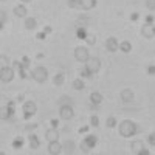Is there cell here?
Segmentation results:
<instances>
[{"mask_svg":"<svg viewBox=\"0 0 155 155\" xmlns=\"http://www.w3.org/2000/svg\"><path fill=\"white\" fill-rule=\"evenodd\" d=\"M137 132H138V127H137V124H135L134 121H130V120H124V121L120 124V134H121V137L129 138V137H134Z\"/></svg>","mask_w":155,"mask_h":155,"instance_id":"1","label":"cell"},{"mask_svg":"<svg viewBox=\"0 0 155 155\" xmlns=\"http://www.w3.org/2000/svg\"><path fill=\"white\" fill-rule=\"evenodd\" d=\"M31 76H33V79L39 84H42L47 81V78H48V71L45 67H36L33 71H31Z\"/></svg>","mask_w":155,"mask_h":155,"instance_id":"2","label":"cell"},{"mask_svg":"<svg viewBox=\"0 0 155 155\" xmlns=\"http://www.w3.org/2000/svg\"><path fill=\"white\" fill-rule=\"evenodd\" d=\"M96 137L95 135H88V137H85L84 138V141H82V143H81V149H82V152H90V150H92L95 146H96Z\"/></svg>","mask_w":155,"mask_h":155,"instance_id":"3","label":"cell"},{"mask_svg":"<svg viewBox=\"0 0 155 155\" xmlns=\"http://www.w3.org/2000/svg\"><path fill=\"white\" fill-rule=\"evenodd\" d=\"M12 79H14V70H12L11 67L3 65L2 68H0V81L6 84V82H11Z\"/></svg>","mask_w":155,"mask_h":155,"instance_id":"4","label":"cell"},{"mask_svg":"<svg viewBox=\"0 0 155 155\" xmlns=\"http://www.w3.org/2000/svg\"><path fill=\"white\" fill-rule=\"evenodd\" d=\"M85 68L92 73V74H96L99 70H101V61L98 58H90L87 62H85Z\"/></svg>","mask_w":155,"mask_h":155,"instance_id":"5","label":"cell"},{"mask_svg":"<svg viewBox=\"0 0 155 155\" xmlns=\"http://www.w3.org/2000/svg\"><path fill=\"white\" fill-rule=\"evenodd\" d=\"M74 59L79 61V62H87L90 59V54H88V50L85 47H76L74 48Z\"/></svg>","mask_w":155,"mask_h":155,"instance_id":"6","label":"cell"},{"mask_svg":"<svg viewBox=\"0 0 155 155\" xmlns=\"http://www.w3.org/2000/svg\"><path fill=\"white\" fill-rule=\"evenodd\" d=\"M59 115H61V118H62V120H65V121L71 120V118H73V115H74L71 104H64V106H59Z\"/></svg>","mask_w":155,"mask_h":155,"instance_id":"7","label":"cell"},{"mask_svg":"<svg viewBox=\"0 0 155 155\" xmlns=\"http://www.w3.org/2000/svg\"><path fill=\"white\" fill-rule=\"evenodd\" d=\"M23 112H25V115H23V118H25V120L31 118V116L37 112L36 102H33V101H27V102L23 104Z\"/></svg>","mask_w":155,"mask_h":155,"instance_id":"8","label":"cell"},{"mask_svg":"<svg viewBox=\"0 0 155 155\" xmlns=\"http://www.w3.org/2000/svg\"><path fill=\"white\" fill-rule=\"evenodd\" d=\"M141 33H143V36H144L146 39L155 37V25H152V23H144L143 28H141Z\"/></svg>","mask_w":155,"mask_h":155,"instance_id":"9","label":"cell"},{"mask_svg":"<svg viewBox=\"0 0 155 155\" xmlns=\"http://www.w3.org/2000/svg\"><path fill=\"white\" fill-rule=\"evenodd\" d=\"M48 152L51 155H58L62 152V144L59 143V141H50V144H48Z\"/></svg>","mask_w":155,"mask_h":155,"instance_id":"10","label":"cell"},{"mask_svg":"<svg viewBox=\"0 0 155 155\" xmlns=\"http://www.w3.org/2000/svg\"><path fill=\"white\" fill-rule=\"evenodd\" d=\"M74 149H76V144L73 143L71 140H67L65 143L62 144V152H64V153H67V155L73 153V152H74Z\"/></svg>","mask_w":155,"mask_h":155,"instance_id":"11","label":"cell"},{"mask_svg":"<svg viewBox=\"0 0 155 155\" xmlns=\"http://www.w3.org/2000/svg\"><path fill=\"white\" fill-rule=\"evenodd\" d=\"M121 101L123 102H132L134 101V92H132L130 88L121 90Z\"/></svg>","mask_w":155,"mask_h":155,"instance_id":"12","label":"cell"},{"mask_svg":"<svg viewBox=\"0 0 155 155\" xmlns=\"http://www.w3.org/2000/svg\"><path fill=\"white\" fill-rule=\"evenodd\" d=\"M106 48H107L109 51H112V53H113V51H116V50L120 48V45H118V41H116L115 37H109L107 41H106Z\"/></svg>","mask_w":155,"mask_h":155,"instance_id":"13","label":"cell"},{"mask_svg":"<svg viewBox=\"0 0 155 155\" xmlns=\"http://www.w3.org/2000/svg\"><path fill=\"white\" fill-rule=\"evenodd\" d=\"M45 138H47L48 141H58V138H59V132L56 130V127L48 129L47 134H45Z\"/></svg>","mask_w":155,"mask_h":155,"instance_id":"14","label":"cell"},{"mask_svg":"<svg viewBox=\"0 0 155 155\" xmlns=\"http://www.w3.org/2000/svg\"><path fill=\"white\" fill-rule=\"evenodd\" d=\"M130 149H132V152H134V153H140L141 150L144 149V144H143V141H141V140H135V141H132V144H130Z\"/></svg>","mask_w":155,"mask_h":155,"instance_id":"15","label":"cell"},{"mask_svg":"<svg viewBox=\"0 0 155 155\" xmlns=\"http://www.w3.org/2000/svg\"><path fill=\"white\" fill-rule=\"evenodd\" d=\"M96 6V0H81V9L88 11V9H93Z\"/></svg>","mask_w":155,"mask_h":155,"instance_id":"16","label":"cell"},{"mask_svg":"<svg viewBox=\"0 0 155 155\" xmlns=\"http://www.w3.org/2000/svg\"><path fill=\"white\" fill-rule=\"evenodd\" d=\"M90 102H92V106H98L102 102V95L99 92H93L90 95Z\"/></svg>","mask_w":155,"mask_h":155,"instance_id":"17","label":"cell"},{"mask_svg":"<svg viewBox=\"0 0 155 155\" xmlns=\"http://www.w3.org/2000/svg\"><path fill=\"white\" fill-rule=\"evenodd\" d=\"M14 14L17 17H25V16H27V6H25V5H17L14 8Z\"/></svg>","mask_w":155,"mask_h":155,"instance_id":"18","label":"cell"},{"mask_svg":"<svg viewBox=\"0 0 155 155\" xmlns=\"http://www.w3.org/2000/svg\"><path fill=\"white\" fill-rule=\"evenodd\" d=\"M30 147L34 149V150L41 147V141H39L37 135H30Z\"/></svg>","mask_w":155,"mask_h":155,"instance_id":"19","label":"cell"},{"mask_svg":"<svg viewBox=\"0 0 155 155\" xmlns=\"http://www.w3.org/2000/svg\"><path fill=\"white\" fill-rule=\"evenodd\" d=\"M37 27V20L34 17H28L27 20H25V28L27 30H34Z\"/></svg>","mask_w":155,"mask_h":155,"instance_id":"20","label":"cell"},{"mask_svg":"<svg viewBox=\"0 0 155 155\" xmlns=\"http://www.w3.org/2000/svg\"><path fill=\"white\" fill-rule=\"evenodd\" d=\"M120 50L123 51V53H130V50H132V45H130V42H129V41H124V42H121V44H120Z\"/></svg>","mask_w":155,"mask_h":155,"instance_id":"21","label":"cell"},{"mask_svg":"<svg viewBox=\"0 0 155 155\" xmlns=\"http://www.w3.org/2000/svg\"><path fill=\"white\" fill-rule=\"evenodd\" d=\"M64 79H65V74H64V73H58L53 78V82H54V85H62L64 84Z\"/></svg>","mask_w":155,"mask_h":155,"instance_id":"22","label":"cell"},{"mask_svg":"<svg viewBox=\"0 0 155 155\" xmlns=\"http://www.w3.org/2000/svg\"><path fill=\"white\" fill-rule=\"evenodd\" d=\"M0 112H2V113H0V118H2L3 121L9 118V115H11V112H9V109H8V107H2V109H0Z\"/></svg>","mask_w":155,"mask_h":155,"instance_id":"23","label":"cell"},{"mask_svg":"<svg viewBox=\"0 0 155 155\" xmlns=\"http://www.w3.org/2000/svg\"><path fill=\"white\" fill-rule=\"evenodd\" d=\"M6 22V11L0 9V30H3V25Z\"/></svg>","mask_w":155,"mask_h":155,"instance_id":"24","label":"cell"},{"mask_svg":"<svg viewBox=\"0 0 155 155\" xmlns=\"http://www.w3.org/2000/svg\"><path fill=\"white\" fill-rule=\"evenodd\" d=\"M76 36H78V39H85L88 34H87L85 28H84V27H81V28H78V31H76Z\"/></svg>","mask_w":155,"mask_h":155,"instance_id":"25","label":"cell"},{"mask_svg":"<svg viewBox=\"0 0 155 155\" xmlns=\"http://www.w3.org/2000/svg\"><path fill=\"white\" fill-rule=\"evenodd\" d=\"M73 88H74V90H82V88H84L82 79H74V81H73Z\"/></svg>","mask_w":155,"mask_h":155,"instance_id":"26","label":"cell"},{"mask_svg":"<svg viewBox=\"0 0 155 155\" xmlns=\"http://www.w3.org/2000/svg\"><path fill=\"white\" fill-rule=\"evenodd\" d=\"M23 146V140L22 138H16L14 141H12V147H14V149H20Z\"/></svg>","mask_w":155,"mask_h":155,"instance_id":"27","label":"cell"},{"mask_svg":"<svg viewBox=\"0 0 155 155\" xmlns=\"http://www.w3.org/2000/svg\"><path fill=\"white\" fill-rule=\"evenodd\" d=\"M106 124H107V127H115L116 126V118H115V116H109Z\"/></svg>","mask_w":155,"mask_h":155,"instance_id":"28","label":"cell"},{"mask_svg":"<svg viewBox=\"0 0 155 155\" xmlns=\"http://www.w3.org/2000/svg\"><path fill=\"white\" fill-rule=\"evenodd\" d=\"M68 6L70 8H79L81 6V0H68Z\"/></svg>","mask_w":155,"mask_h":155,"instance_id":"29","label":"cell"},{"mask_svg":"<svg viewBox=\"0 0 155 155\" xmlns=\"http://www.w3.org/2000/svg\"><path fill=\"white\" fill-rule=\"evenodd\" d=\"M64 104H71V101H70L68 96H62V98L59 99V106H64Z\"/></svg>","mask_w":155,"mask_h":155,"instance_id":"30","label":"cell"},{"mask_svg":"<svg viewBox=\"0 0 155 155\" xmlns=\"http://www.w3.org/2000/svg\"><path fill=\"white\" fill-rule=\"evenodd\" d=\"M90 123H92V126H93V127H98V126H99V118H98L96 115H93L92 118H90Z\"/></svg>","mask_w":155,"mask_h":155,"instance_id":"31","label":"cell"},{"mask_svg":"<svg viewBox=\"0 0 155 155\" xmlns=\"http://www.w3.org/2000/svg\"><path fill=\"white\" fill-rule=\"evenodd\" d=\"M146 6L150 11H155V0H146Z\"/></svg>","mask_w":155,"mask_h":155,"instance_id":"32","label":"cell"},{"mask_svg":"<svg viewBox=\"0 0 155 155\" xmlns=\"http://www.w3.org/2000/svg\"><path fill=\"white\" fill-rule=\"evenodd\" d=\"M85 41H87V44H88V45H93V44L96 42V37H95V36H92V34H88V36L85 37Z\"/></svg>","mask_w":155,"mask_h":155,"instance_id":"33","label":"cell"},{"mask_svg":"<svg viewBox=\"0 0 155 155\" xmlns=\"http://www.w3.org/2000/svg\"><path fill=\"white\" fill-rule=\"evenodd\" d=\"M147 141H149V144H150V146H153V147H155V132L149 135V138H147Z\"/></svg>","mask_w":155,"mask_h":155,"instance_id":"34","label":"cell"},{"mask_svg":"<svg viewBox=\"0 0 155 155\" xmlns=\"http://www.w3.org/2000/svg\"><path fill=\"white\" fill-rule=\"evenodd\" d=\"M22 65H23V68H28V67H30V59H28L27 56H23V59H22Z\"/></svg>","mask_w":155,"mask_h":155,"instance_id":"35","label":"cell"},{"mask_svg":"<svg viewBox=\"0 0 155 155\" xmlns=\"http://www.w3.org/2000/svg\"><path fill=\"white\" fill-rule=\"evenodd\" d=\"M90 76H92V73H90L87 68H82L81 70V78H90Z\"/></svg>","mask_w":155,"mask_h":155,"instance_id":"36","label":"cell"},{"mask_svg":"<svg viewBox=\"0 0 155 155\" xmlns=\"http://www.w3.org/2000/svg\"><path fill=\"white\" fill-rule=\"evenodd\" d=\"M147 73L149 74H155V65H149L147 67Z\"/></svg>","mask_w":155,"mask_h":155,"instance_id":"37","label":"cell"},{"mask_svg":"<svg viewBox=\"0 0 155 155\" xmlns=\"http://www.w3.org/2000/svg\"><path fill=\"white\" fill-rule=\"evenodd\" d=\"M36 37H37V39H41V41H44V39H45V33H39Z\"/></svg>","mask_w":155,"mask_h":155,"instance_id":"38","label":"cell"},{"mask_svg":"<svg viewBox=\"0 0 155 155\" xmlns=\"http://www.w3.org/2000/svg\"><path fill=\"white\" fill-rule=\"evenodd\" d=\"M58 120H51V126H53V127H58Z\"/></svg>","mask_w":155,"mask_h":155,"instance_id":"39","label":"cell"},{"mask_svg":"<svg viewBox=\"0 0 155 155\" xmlns=\"http://www.w3.org/2000/svg\"><path fill=\"white\" fill-rule=\"evenodd\" d=\"M152 20H153L152 16H147V17H146V22H147V23H152Z\"/></svg>","mask_w":155,"mask_h":155,"instance_id":"40","label":"cell"},{"mask_svg":"<svg viewBox=\"0 0 155 155\" xmlns=\"http://www.w3.org/2000/svg\"><path fill=\"white\" fill-rule=\"evenodd\" d=\"M0 59H2V62H3V64H5V62H8V58H5V54L0 56Z\"/></svg>","mask_w":155,"mask_h":155,"instance_id":"41","label":"cell"},{"mask_svg":"<svg viewBox=\"0 0 155 155\" xmlns=\"http://www.w3.org/2000/svg\"><path fill=\"white\" fill-rule=\"evenodd\" d=\"M22 2H23V3H27V2H31V0H22Z\"/></svg>","mask_w":155,"mask_h":155,"instance_id":"42","label":"cell"},{"mask_svg":"<svg viewBox=\"0 0 155 155\" xmlns=\"http://www.w3.org/2000/svg\"><path fill=\"white\" fill-rule=\"evenodd\" d=\"M0 2H5V0H0Z\"/></svg>","mask_w":155,"mask_h":155,"instance_id":"43","label":"cell"}]
</instances>
